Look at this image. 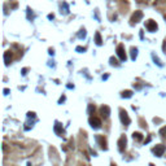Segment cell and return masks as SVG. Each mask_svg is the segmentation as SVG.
<instances>
[{"instance_id":"6da1fadb","label":"cell","mask_w":166,"mask_h":166,"mask_svg":"<svg viewBox=\"0 0 166 166\" xmlns=\"http://www.w3.org/2000/svg\"><path fill=\"white\" fill-rule=\"evenodd\" d=\"M120 118H121V122H122L123 125H126V126L130 125L131 120H130V117H129V114H127V112L123 110V109H121V110H120Z\"/></svg>"},{"instance_id":"7a4b0ae2","label":"cell","mask_w":166,"mask_h":166,"mask_svg":"<svg viewBox=\"0 0 166 166\" xmlns=\"http://www.w3.org/2000/svg\"><path fill=\"white\" fill-rule=\"evenodd\" d=\"M90 125L92 129H100L101 127V120L97 118V117H91L90 118Z\"/></svg>"},{"instance_id":"3957f363","label":"cell","mask_w":166,"mask_h":166,"mask_svg":"<svg viewBox=\"0 0 166 166\" xmlns=\"http://www.w3.org/2000/svg\"><path fill=\"white\" fill-rule=\"evenodd\" d=\"M145 27H147V30L148 31H151V33H155L157 29H158V26H157V24H156V21H153V20H149L148 22L145 24Z\"/></svg>"},{"instance_id":"277c9868","label":"cell","mask_w":166,"mask_h":166,"mask_svg":"<svg viewBox=\"0 0 166 166\" xmlns=\"http://www.w3.org/2000/svg\"><path fill=\"white\" fill-rule=\"evenodd\" d=\"M117 55H118V57L121 61H126V52H125V47L120 44L117 47Z\"/></svg>"},{"instance_id":"5b68a950","label":"cell","mask_w":166,"mask_h":166,"mask_svg":"<svg viewBox=\"0 0 166 166\" xmlns=\"http://www.w3.org/2000/svg\"><path fill=\"white\" fill-rule=\"evenodd\" d=\"M143 18V12L142 11H135V13L131 17V21H132V24H138L139 21H142Z\"/></svg>"},{"instance_id":"8992f818","label":"cell","mask_w":166,"mask_h":166,"mask_svg":"<svg viewBox=\"0 0 166 166\" xmlns=\"http://www.w3.org/2000/svg\"><path fill=\"white\" fill-rule=\"evenodd\" d=\"M126 144H127V139H126L125 135H122V136L120 138V140H118V149H120V152H123L126 149Z\"/></svg>"},{"instance_id":"52a82bcc","label":"cell","mask_w":166,"mask_h":166,"mask_svg":"<svg viewBox=\"0 0 166 166\" xmlns=\"http://www.w3.org/2000/svg\"><path fill=\"white\" fill-rule=\"evenodd\" d=\"M165 151H166V148H165V145H162V144H158V145H156V147L153 148V152L156 153L157 157H161V156H162Z\"/></svg>"},{"instance_id":"ba28073f","label":"cell","mask_w":166,"mask_h":166,"mask_svg":"<svg viewBox=\"0 0 166 166\" xmlns=\"http://www.w3.org/2000/svg\"><path fill=\"white\" fill-rule=\"evenodd\" d=\"M100 113H101V116L104 117V118H108V117L110 116V108H109L108 105H103L101 108H100Z\"/></svg>"},{"instance_id":"9c48e42d","label":"cell","mask_w":166,"mask_h":166,"mask_svg":"<svg viewBox=\"0 0 166 166\" xmlns=\"http://www.w3.org/2000/svg\"><path fill=\"white\" fill-rule=\"evenodd\" d=\"M11 61H12V52L7 51L5 53H4V62H5V65H9Z\"/></svg>"},{"instance_id":"30bf717a","label":"cell","mask_w":166,"mask_h":166,"mask_svg":"<svg viewBox=\"0 0 166 166\" xmlns=\"http://www.w3.org/2000/svg\"><path fill=\"white\" fill-rule=\"evenodd\" d=\"M96 139H97V142H100V144H101V148H103V149H108L105 139L101 138V136H96Z\"/></svg>"},{"instance_id":"8fae6325","label":"cell","mask_w":166,"mask_h":166,"mask_svg":"<svg viewBox=\"0 0 166 166\" xmlns=\"http://www.w3.org/2000/svg\"><path fill=\"white\" fill-rule=\"evenodd\" d=\"M95 42L97 46H101L103 44V40H101V35H100V33H96L95 34Z\"/></svg>"},{"instance_id":"7c38bea8","label":"cell","mask_w":166,"mask_h":166,"mask_svg":"<svg viewBox=\"0 0 166 166\" xmlns=\"http://www.w3.org/2000/svg\"><path fill=\"white\" fill-rule=\"evenodd\" d=\"M55 132L56 134H61V132H62V125H60L59 122H56V123H55Z\"/></svg>"},{"instance_id":"4fadbf2b","label":"cell","mask_w":166,"mask_h":166,"mask_svg":"<svg viewBox=\"0 0 166 166\" xmlns=\"http://www.w3.org/2000/svg\"><path fill=\"white\" fill-rule=\"evenodd\" d=\"M131 96H132V92H131V91H123V92H122V97H126V99H129V97H131Z\"/></svg>"},{"instance_id":"5bb4252c","label":"cell","mask_w":166,"mask_h":166,"mask_svg":"<svg viewBox=\"0 0 166 166\" xmlns=\"http://www.w3.org/2000/svg\"><path fill=\"white\" fill-rule=\"evenodd\" d=\"M132 138L136 139V140H142V139H143V136H142L140 132H134V134H132Z\"/></svg>"},{"instance_id":"9a60e30c","label":"cell","mask_w":166,"mask_h":166,"mask_svg":"<svg viewBox=\"0 0 166 166\" xmlns=\"http://www.w3.org/2000/svg\"><path fill=\"white\" fill-rule=\"evenodd\" d=\"M136 56H138V49H136V48H132V53H131V59L135 60V59H136Z\"/></svg>"},{"instance_id":"2e32d148","label":"cell","mask_w":166,"mask_h":166,"mask_svg":"<svg viewBox=\"0 0 166 166\" xmlns=\"http://www.w3.org/2000/svg\"><path fill=\"white\" fill-rule=\"evenodd\" d=\"M85 37H86V30L83 29V30H81V33L78 34V38H81V39H82V38H85Z\"/></svg>"},{"instance_id":"e0dca14e","label":"cell","mask_w":166,"mask_h":166,"mask_svg":"<svg viewBox=\"0 0 166 166\" xmlns=\"http://www.w3.org/2000/svg\"><path fill=\"white\" fill-rule=\"evenodd\" d=\"M152 57H153V60H155V62H156L157 65H158V66H162V64H161V62H160V60H158V59H157V57H156V56H155V55H152Z\"/></svg>"},{"instance_id":"ac0fdd59","label":"cell","mask_w":166,"mask_h":166,"mask_svg":"<svg viewBox=\"0 0 166 166\" xmlns=\"http://www.w3.org/2000/svg\"><path fill=\"white\" fill-rule=\"evenodd\" d=\"M92 112H95V107L94 105H88V113L92 114Z\"/></svg>"},{"instance_id":"d6986e66","label":"cell","mask_w":166,"mask_h":166,"mask_svg":"<svg viewBox=\"0 0 166 166\" xmlns=\"http://www.w3.org/2000/svg\"><path fill=\"white\" fill-rule=\"evenodd\" d=\"M77 51L78 52H85L86 49H85V48H82V47H77Z\"/></svg>"},{"instance_id":"ffe728a7","label":"cell","mask_w":166,"mask_h":166,"mask_svg":"<svg viewBox=\"0 0 166 166\" xmlns=\"http://www.w3.org/2000/svg\"><path fill=\"white\" fill-rule=\"evenodd\" d=\"M110 166H117V165H116V164H112V165H110Z\"/></svg>"},{"instance_id":"44dd1931","label":"cell","mask_w":166,"mask_h":166,"mask_svg":"<svg viewBox=\"0 0 166 166\" xmlns=\"http://www.w3.org/2000/svg\"><path fill=\"white\" fill-rule=\"evenodd\" d=\"M149 166H155V165H152V164H151V165H149Z\"/></svg>"}]
</instances>
